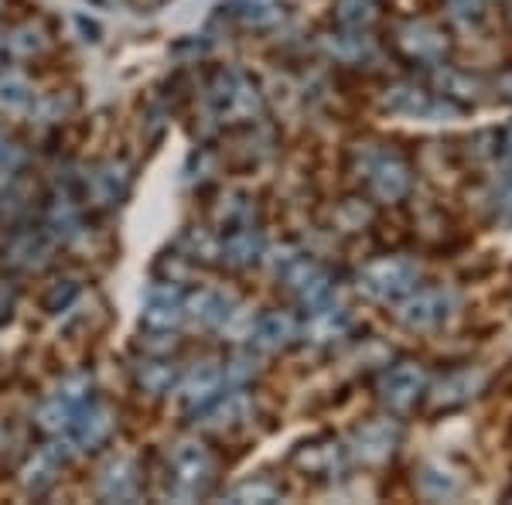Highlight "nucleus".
I'll list each match as a JSON object with an SVG mask.
<instances>
[{
  "label": "nucleus",
  "instance_id": "obj_2",
  "mask_svg": "<svg viewBox=\"0 0 512 505\" xmlns=\"http://www.w3.org/2000/svg\"><path fill=\"white\" fill-rule=\"evenodd\" d=\"M99 492H103L106 499H127V495H134L137 492L134 465H130V461H117V465L106 468L103 478H99Z\"/></svg>",
  "mask_w": 512,
  "mask_h": 505
},
{
  "label": "nucleus",
  "instance_id": "obj_8",
  "mask_svg": "<svg viewBox=\"0 0 512 505\" xmlns=\"http://www.w3.org/2000/svg\"><path fill=\"white\" fill-rule=\"evenodd\" d=\"M171 379H175V369H168L164 366L161 372H154V369H140V383H144L147 389H154V393H161L164 386H171Z\"/></svg>",
  "mask_w": 512,
  "mask_h": 505
},
{
  "label": "nucleus",
  "instance_id": "obj_4",
  "mask_svg": "<svg viewBox=\"0 0 512 505\" xmlns=\"http://www.w3.org/2000/svg\"><path fill=\"white\" fill-rule=\"evenodd\" d=\"M216 386H219V369L216 366H198L192 376L185 379V400L195 407V403L209 400V396L216 393Z\"/></svg>",
  "mask_w": 512,
  "mask_h": 505
},
{
  "label": "nucleus",
  "instance_id": "obj_7",
  "mask_svg": "<svg viewBox=\"0 0 512 505\" xmlns=\"http://www.w3.org/2000/svg\"><path fill=\"white\" fill-rule=\"evenodd\" d=\"M38 420H41V427H48V430H55V427H65V420H69V400L65 396H59L55 403H45L38 413Z\"/></svg>",
  "mask_w": 512,
  "mask_h": 505
},
{
  "label": "nucleus",
  "instance_id": "obj_6",
  "mask_svg": "<svg viewBox=\"0 0 512 505\" xmlns=\"http://www.w3.org/2000/svg\"><path fill=\"white\" fill-rule=\"evenodd\" d=\"M28 86L18 79V76H7L0 79V106H7V110H21V106H28Z\"/></svg>",
  "mask_w": 512,
  "mask_h": 505
},
{
  "label": "nucleus",
  "instance_id": "obj_1",
  "mask_svg": "<svg viewBox=\"0 0 512 505\" xmlns=\"http://www.w3.org/2000/svg\"><path fill=\"white\" fill-rule=\"evenodd\" d=\"M171 471H175L181 492H198V485L209 478V454L198 444H181L175 458H171Z\"/></svg>",
  "mask_w": 512,
  "mask_h": 505
},
{
  "label": "nucleus",
  "instance_id": "obj_5",
  "mask_svg": "<svg viewBox=\"0 0 512 505\" xmlns=\"http://www.w3.org/2000/svg\"><path fill=\"white\" fill-rule=\"evenodd\" d=\"M110 427H113L110 413H106L103 407H93L86 417L79 420V441L82 444H99L106 434H110Z\"/></svg>",
  "mask_w": 512,
  "mask_h": 505
},
{
  "label": "nucleus",
  "instance_id": "obj_3",
  "mask_svg": "<svg viewBox=\"0 0 512 505\" xmlns=\"http://www.w3.org/2000/svg\"><path fill=\"white\" fill-rule=\"evenodd\" d=\"M181 318V301L171 291H154L144 308V321L151 328H171Z\"/></svg>",
  "mask_w": 512,
  "mask_h": 505
}]
</instances>
